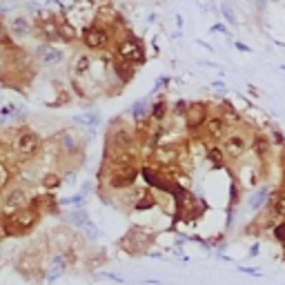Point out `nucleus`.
Instances as JSON below:
<instances>
[{"mask_svg":"<svg viewBox=\"0 0 285 285\" xmlns=\"http://www.w3.org/2000/svg\"><path fill=\"white\" fill-rule=\"evenodd\" d=\"M114 143L121 145V147H130L131 145V136L127 134V131H116V134H114Z\"/></svg>","mask_w":285,"mask_h":285,"instance_id":"16","label":"nucleus"},{"mask_svg":"<svg viewBox=\"0 0 285 285\" xmlns=\"http://www.w3.org/2000/svg\"><path fill=\"white\" fill-rule=\"evenodd\" d=\"M45 185H47V187H56V185H58V176H47V179H45Z\"/></svg>","mask_w":285,"mask_h":285,"instance_id":"25","label":"nucleus"},{"mask_svg":"<svg viewBox=\"0 0 285 285\" xmlns=\"http://www.w3.org/2000/svg\"><path fill=\"white\" fill-rule=\"evenodd\" d=\"M36 56H38V60L45 63V65H53V63H60V60H63V52L56 49V47H52L49 43L40 45V47L36 49Z\"/></svg>","mask_w":285,"mask_h":285,"instance_id":"6","label":"nucleus"},{"mask_svg":"<svg viewBox=\"0 0 285 285\" xmlns=\"http://www.w3.org/2000/svg\"><path fill=\"white\" fill-rule=\"evenodd\" d=\"M7 183H9V169H7L5 163H0V189L5 187Z\"/></svg>","mask_w":285,"mask_h":285,"instance_id":"18","label":"nucleus"},{"mask_svg":"<svg viewBox=\"0 0 285 285\" xmlns=\"http://www.w3.org/2000/svg\"><path fill=\"white\" fill-rule=\"evenodd\" d=\"M205 130H207V134L212 138H223V134H225V121L218 116H212L205 121Z\"/></svg>","mask_w":285,"mask_h":285,"instance_id":"10","label":"nucleus"},{"mask_svg":"<svg viewBox=\"0 0 285 285\" xmlns=\"http://www.w3.org/2000/svg\"><path fill=\"white\" fill-rule=\"evenodd\" d=\"M49 5H58V2H63V0H47Z\"/></svg>","mask_w":285,"mask_h":285,"instance_id":"28","label":"nucleus"},{"mask_svg":"<svg viewBox=\"0 0 285 285\" xmlns=\"http://www.w3.org/2000/svg\"><path fill=\"white\" fill-rule=\"evenodd\" d=\"M40 34H43L47 40H58V38H63L60 25L56 23L53 18H45L43 23H40Z\"/></svg>","mask_w":285,"mask_h":285,"instance_id":"9","label":"nucleus"},{"mask_svg":"<svg viewBox=\"0 0 285 285\" xmlns=\"http://www.w3.org/2000/svg\"><path fill=\"white\" fill-rule=\"evenodd\" d=\"M82 40H85V45H87L89 49H101V47H105L107 40H109V31H107L105 27H101V25H92V27L85 29Z\"/></svg>","mask_w":285,"mask_h":285,"instance_id":"4","label":"nucleus"},{"mask_svg":"<svg viewBox=\"0 0 285 285\" xmlns=\"http://www.w3.org/2000/svg\"><path fill=\"white\" fill-rule=\"evenodd\" d=\"M198 5L205 7V9H209V7H212V2H209V0H198Z\"/></svg>","mask_w":285,"mask_h":285,"instance_id":"27","label":"nucleus"},{"mask_svg":"<svg viewBox=\"0 0 285 285\" xmlns=\"http://www.w3.org/2000/svg\"><path fill=\"white\" fill-rule=\"evenodd\" d=\"M145 105H147V103H145V101H138V103H136V105H134V107H131V114H134V116H136V118H138V116H140V114H143V111H145Z\"/></svg>","mask_w":285,"mask_h":285,"instance_id":"20","label":"nucleus"},{"mask_svg":"<svg viewBox=\"0 0 285 285\" xmlns=\"http://www.w3.org/2000/svg\"><path fill=\"white\" fill-rule=\"evenodd\" d=\"M254 147H256V152H259V154H263V152L267 150L265 138H256V140H254Z\"/></svg>","mask_w":285,"mask_h":285,"instance_id":"22","label":"nucleus"},{"mask_svg":"<svg viewBox=\"0 0 285 285\" xmlns=\"http://www.w3.org/2000/svg\"><path fill=\"white\" fill-rule=\"evenodd\" d=\"M163 114H165V103H158V105L154 107V111H152V116H154V118H163Z\"/></svg>","mask_w":285,"mask_h":285,"instance_id":"23","label":"nucleus"},{"mask_svg":"<svg viewBox=\"0 0 285 285\" xmlns=\"http://www.w3.org/2000/svg\"><path fill=\"white\" fill-rule=\"evenodd\" d=\"M185 121H187V127L196 130L205 123V105L201 103H194V105L187 107V114H185Z\"/></svg>","mask_w":285,"mask_h":285,"instance_id":"7","label":"nucleus"},{"mask_svg":"<svg viewBox=\"0 0 285 285\" xmlns=\"http://www.w3.org/2000/svg\"><path fill=\"white\" fill-rule=\"evenodd\" d=\"M223 147H225V154L232 156V158H238V156L245 152V138L243 136H230V138L223 143Z\"/></svg>","mask_w":285,"mask_h":285,"instance_id":"8","label":"nucleus"},{"mask_svg":"<svg viewBox=\"0 0 285 285\" xmlns=\"http://www.w3.org/2000/svg\"><path fill=\"white\" fill-rule=\"evenodd\" d=\"M9 29H11V34H14V36H20V38H23V36H27L31 31V25H29V20H27V18L18 16V18H14L9 23Z\"/></svg>","mask_w":285,"mask_h":285,"instance_id":"11","label":"nucleus"},{"mask_svg":"<svg viewBox=\"0 0 285 285\" xmlns=\"http://www.w3.org/2000/svg\"><path fill=\"white\" fill-rule=\"evenodd\" d=\"M89 56H85V53H80V56H76V60H74V67L72 72L74 74H87L89 72Z\"/></svg>","mask_w":285,"mask_h":285,"instance_id":"13","label":"nucleus"},{"mask_svg":"<svg viewBox=\"0 0 285 285\" xmlns=\"http://www.w3.org/2000/svg\"><path fill=\"white\" fill-rule=\"evenodd\" d=\"M38 147H40V140L34 131H23V134L16 138V152H18L20 156H25V158H31V156L38 152Z\"/></svg>","mask_w":285,"mask_h":285,"instance_id":"3","label":"nucleus"},{"mask_svg":"<svg viewBox=\"0 0 285 285\" xmlns=\"http://www.w3.org/2000/svg\"><path fill=\"white\" fill-rule=\"evenodd\" d=\"M209 158L218 163V160H221V152H218V150H212V152H209Z\"/></svg>","mask_w":285,"mask_h":285,"instance_id":"26","label":"nucleus"},{"mask_svg":"<svg viewBox=\"0 0 285 285\" xmlns=\"http://www.w3.org/2000/svg\"><path fill=\"white\" fill-rule=\"evenodd\" d=\"M283 160H285V147H283Z\"/></svg>","mask_w":285,"mask_h":285,"instance_id":"29","label":"nucleus"},{"mask_svg":"<svg viewBox=\"0 0 285 285\" xmlns=\"http://www.w3.org/2000/svg\"><path fill=\"white\" fill-rule=\"evenodd\" d=\"M63 147L67 152H74V147H76V143H74V138H72V134H65L63 136Z\"/></svg>","mask_w":285,"mask_h":285,"instance_id":"19","label":"nucleus"},{"mask_svg":"<svg viewBox=\"0 0 285 285\" xmlns=\"http://www.w3.org/2000/svg\"><path fill=\"white\" fill-rule=\"evenodd\" d=\"M9 234V227H7V221L5 218H0V238H5Z\"/></svg>","mask_w":285,"mask_h":285,"instance_id":"24","label":"nucleus"},{"mask_svg":"<svg viewBox=\"0 0 285 285\" xmlns=\"http://www.w3.org/2000/svg\"><path fill=\"white\" fill-rule=\"evenodd\" d=\"M118 58L123 63H138V60H143V47H140L138 40H134V38L123 40L118 45Z\"/></svg>","mask_w":285,"mask_h":285,"instance_id":"5","label":"nucleus"},{"mask_svg":"<svg viewBox=\"0 0 285 285\" xmlns=\"http://www.w3.org/2000/svg\"><path fill=\"white\" fill-rule=\"evenodd\" d=\"M265 198H267V187H261L259 192L254 194V196L250 198V207L252 209H259L263 203H265Z\"/></svg>","mask_w":285,"mask_h":285,"instance_id":"15","label":"nucleus"},{"mask_svg":"<svg viewBox=\"0 0 285 285\" xmlns=\"http://www.w3.org/2000/svg\"><path fill=\"white\" fill-rule=\"evenodd\" d=\"M136 176H138V169L134 165H116L109 179V185L111 187H130V185H134Z\"/></svg>","mask_w":285,"mask_h":285,"instance_id":"2","label":"nucleus"},{"mask_svg":"<svg viewBox=\"0 0 285 285\" xmlns=\"http://www.w3.org/2000/svg\"><path fill=\"white\" fill-rule=\"evenodd\" d=\"M276 209H279L281 214H285V189L279 194V198H276Z\"/></svg>","mask_w":285,"mask_h":285,"instance_id":"21","label":"nucleus"},{"mask_svg":"<svg viewBox=\"0 0 285 285\" xmlns=\"http://www.w3.org/2000/svg\"><path fill=\"white\" fill-rule=\"evenodd\" d=\"M25 201H27V194L23 192V189H14V192L9 194V196H7V207H20V205L25 203Z\"/></svg>","mask_w":285,"mask_h":285,"instance_id":"12","label":"nucleus"},{"mask_svg":"<svg viewBox=\"0 0 285 285\" xmlns=\"http://www.w3.org/2000/svg\"><path fill=\"white\" fill-rule=\"evenodd\" d=\"M36 218H38V214H36L34 209H18V212L7 221L9 234H20V232H25V230H29L36 223Z\"/></svg>","mask_w":285,"mask_h":285,"instance_id":"1","label":"nucleus"},{"mask_svg":"<svg viewBox=\"0 0 285 285\" xmlns=\"http://www.w3.org/2000/svg\"><path fill=\"white\" fill-rule=\"evenodd\" d=\"M176 156L179 154H176L174 147H160V150L156 152V158H158L160 163H174Z\"/></svg>","mask_w":285,"mask_h":285,"instance_id":"14","label":"nucleus"},{"mask_svg":"<svg viewBox=\"0 0 285 285\" xmlns=\"http://www.w3.org/2000/svg\"><path fill=\"white\" fill-rule=\"evenodd\" d=\"M221 11H223V16L227 18V23H232V25H236V14H234V9H232V5L230 2H223L221 5Z\"/></svg>","mask_w":285,"mask_h":285,"instance_id":"17","label":"nucleus"}]
</instances>
